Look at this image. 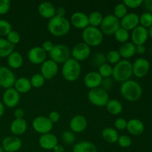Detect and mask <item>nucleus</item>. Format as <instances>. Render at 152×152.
<instances>
[{
    "instance_id": "obj_1",
    "label": "nucleus",
    "mask_w": 152,
    "mask_h": 152,
    "mask_svg": "<svg viewBox=\"0 0 152 152\" xmlns=\"http://www.w3.org/2000/svg\"><path fill=\"white\" fill-rule=\"evenodd\" d=\"M70 21L65 17L54 16L48 20L47 28L50 34L56 37H62L69 33L71 30Z\"/></svg>"
},
{
    "instance_id": "obj_2",
    "label": "nucleus",
    "mask_w": 152,
    "mask_h": 152,
    "mask_svg": "<svg viewBox=\"0 0 152 152\" xmlns=\"http://www.w3.org/2000/svg\"><path fill=\"white\" fill-rule=\"evenodd\" d=\"M120 91L122 96L129 102L139 100L142 94V89L140 85L132 80H129L122 83Z\"/></svg>"
},
{
    "instance_id": "obj_3",
    "label": "nucleus",
    "mask_w": 152,
    "mask_h": 152,
    "mask_svg": "<svg viewBox=\"0 0 152 152\" xmlns=\"http://www.w3.org/2000/svg\"><path fill=\"white\" fill-rule=\"evenodd\" d=\"M132 74V63L128 59H121L113 67V79L118 83H123L130 80Z\"/></svg>"
},
{
    "instance_id": "obj_4",
    "label": "nucleus",
    "mask_w": 152,
    "mask_h": 152,
    "mask_svg": "<svg viewBox=\"0 0 152 152\" xmlns=\"http://www.w3.org/2000/svg\"><path fill=\"white\" fill-rule=\"evenodd\" d=\"M81 71L82 68L80 62L73 58H70L62 64L61 72L62 77L66 81L74 82L79 79L81 74Z\"/></svg>"
},
{
    "instance_id": "obj_5",
    "label": "nucleus",
    "mask_w": 152,
    "mask_h": 152,
    "mask_svg": "<svg viewBox=\"0 0 152 152\" xmlns=\"http://www.w3.org/2000/svg\"><path fill=\"white\" fill-rule=\"evenodd\" d=\"M103 34L99 28L88 26L82 33L83 42L90 47H96L102 44L103 41Z\"/></svg>"
},
{
    "instance_id": "obj_6",
    "label": "nucleus",
    "mask_w": 152,
    "mask_h": 152,
    "mask_svg": "<svg viewBox=\"0 0 152 152\" xmlns=\"http://www.w3.org/2000/svg\"><path fill=\"white\" fill-rule=\"evenodd\" d=\"M88 99L92 105L97 107H104L109 100L108 91L101 87L90 89L88 93Z\"/></svg>"
},
{
    "instance_id": "obj_7",
    "label": "nucleus",
    "mask_w": 152,
    "mask_h": 152,
    "mask_svg": "<svg viewBox=\"0 0 152 152\" xmlns=\"http://www.w3.org/2000/svg\"><path fill=\"white\" fill-rule=\"evenodd\" d=\"M100 28L103 35L111 36L120 28V20L113 14H107L103 16Z\"/></svg>"
},
{
    "instance_id": "obj_8",
    "label": "nucleus",
    "mask_w": 152,
    "mask_h": 152,
    "mask_svg": "<svg viewBox=\"0 0 152 152\" xmlns=\"http://www.w3.org/2000/svg\"><path fill=\"white\" fill-rule=\"evenodd\" d=\"M49 56L50 59L56 63L63 64L71 58V50L69 48L65 45H54L51 51L49 53Z\"/></svg>"
},
{
    "instance_id": "obj_9",
    "label": "nucleus",
    "mask_w": 152,
    "mask_h": 152,
    "mask_svg": "<svg viewBox=\"0 0 152 152\" xmlns=\"http://www.w3.org/2000/svg\"><path fill=\"white\" fill-rule=\"evenodd\" d=\"M32 127L37 133L42 135L50 133L53 129V124L50 121L48 117L38 116L33 120Z\"/></svg>"
},
{
    "instance_id": "obj_10",
    "label": "nucleus",
    "mask_w": 152,
    "mask_h": 152,
    "mask_svg": "<svg viewBox=\"0 0 152 152\" xmlns=\"http://www.w3.org/2000/svg\"><path fill=\"white\" fill-rule=\"evenodd\" d=\"M16 80V75L10 68L5 66L0 67V87L5 90L13 88Z\"/></svg>"
},
{
    "instance_id": "obj_11",
    "label": "nucleus",
    "mask_w": 152,
    "mask_h": 152,
    "mask_svg": "<svg viewBox=\"0 0 152 152\" xmlns=\"http://www.w3.org/2000/svg\"><path fill=\"white\" fill-rule=\"evenodd\" d=\"M91 53V47L83 42L76 44L71 51L73 59L78 61L79 62L86 60L90 56Z\"/></svg>"
},
{
    "instance_id": "obj_12",
    "label": "nucleus",
    "mask_w": 152,
    "mask_h": 152,
    "mask_svg": "<svg viewBox=\"0 0 152 152\" xmlns=\"http://www.w3.org/2000/svg\"><path fill=\"white\" fill-rule=\"evenodd\" d=\"M20 101V94L14 88L6 89L2 95V102L4 106L13 108L17 106Z\"/></svg>"
},
{
    "instance_id": "obj_13",
    "label": "nucleus",
    "mask_w": 152,
    "mask_h": 152,
    "mask_svg": "<svg viewBox=\"0 0 152 152\" xmlns=\"http://www.w3.org/2000/svg\"><path fill=\"white\" fill-rule=\"evenodd\" d=\"M59 71V65L51 59H46L41 65L40 74L43 76L45 80H52L56 77Z\"/></svg>"
},
{
    "instance_id": "obj_14",
    "label": "nucleus",
    "mask_w": 152,
    "mask_h": 152,
    "mask_svg": "<svg viewBox=\"0 0 152 152\" xmlns=\"http://www.w3.org/2000/svg\"><path fill=\"white\" fill-rule=\"evenodd\" d=\"M150 69V62L145 58H138L132 64L133 74L138 78H142L148 74Z\"/></svg>"
},
{
    "instance_id": "obj_15",
    "label": "nucleus",
    "mask_w": 152,
    "mask_h": 152,
    "mask_svg": "<svg viewBox=\"0 0 152 152\" xmlns=\"http://www.w3.org/2000/svg\"><path fill=\"white\" fill-rule=\"evenodd\" d=\"M28 58L34 65H42L47 59V53L40 46H35L28 52Z\"/></svg>"
},
{
    "instance_id": "obj_16",
    "label": "nucleus",
    "mask_w": 152,
    "mask_h": 152,
    "mask_svg": "<svg viewBox=\"0 0 152 152\" xmlns=\"http://www.w3.org/2000/svg\"><path fill=\"white\" fill-rule=\"evenodd\" d=\"M22 146V140L16 136H8L3 139L1 148L4 152H16Z\"/></svg>"
},
{
    "instance_id": "obj_17",
    "label": "nucleus",
    "mask_w": 152,
    "mask_h": 152,
    "mask_svg": "<svg viewBox=\"0 0 152 152\" xmlns=\"http://www.w3.org/2000/svg\"><path fill=\"white\" fill-rule=\"evenodd\" d=\"M131 37H132V42L135 45H144L148 39V29L139 25L134 29L132 30Z\"/></svg>"
},
{
    "instance_id": "obj_18",
    "label": "nucleus",
    "mask_w": 152,
    "mask_h": 152,
    "mask_svg": "<svg viewBox=\"0 0 152 152\" xmlns=\"http://www.w3.org/2000/svg\"><path fill=\"white\" fill-rule=\"evenodd\" d=\"M70 23L77 29L84 30L89 26L88 16L82 11L74 12L71 16Z\"/></svg>"
},
{
    "instance_id": "obj_19",
    "label": "nucleus",
    "mask_w": 152,
    "mask_h": 152,
    "mask_svg": "<svg viewBox=\"0 0 152 152\" xmlns=\"http://www.w3.org/2000/svg\"><path fill=\"white\" fill-rule=\"evenodd\" d=\"M58 144L57 137L51 132L42 134L39 138V145L42 149L50 151Z\"/></svg>"
},
{
    "instance_id": "obj_20",
    "label": "nucleus",
    "mask_w": 152,
    "mask_h": 152,
    "mask_svg": "<svg viewBox=\"0 0 152 152\" xmlns=\"http://www.w3.org/2000/svg\"><path fill=\"white\" fill-rule=\"evenodd\" d=\"M102 79L98 71H90L86 74L83 82L88 88L93 89L101 87Z\"/></svg>"
},
{
    "instance_id": "obj_21",
    "label": "nucleus",
    "mask_w": 152,
    "mask_h": 152,
    "mask_svg": "<svg viewBox=\"0 0 152 152\" xmlns=\"http://www.w3.org/2000/svg\"><path fill=\"white\" fill-rule=\"evenodd\" d=\"M140 24V16L135 13H128L120 19V27L126 31H132Z\"/></svg>"
},
{
    "instance_id": "obj_22",
    "label": "nucleus",
    "mask_w": 152,
    "mask_h": 152,
    "mask_svg": "<svg viewBox=\"0 0 152 152\" xmlns=\"http://www.w3.org/2000/svg\"><path fill=\"white\" fill-rule=\"evenodd\" d=\"M88 126L87 119L83 115H76L70 121V129L74 134H80L84 132Z\"/></svg>"
},
{
    "instance_id": "obj_23",
    "label": "nucleus",
    "mask_w": 152,
    "mask_h": 152,
    "mask_svg": "<svg viewBox=\"0 0 152 152\" xmlns=\"http://www.w3.org/2000/svg\"><path fill=\"white\" fill-rule=\"evenodd\" d=\"M56 7L50 1H43L38 6V13L44 19H50L56 16Z\"/></svg>"
},
{
    "instance_id": "obj_24",
    "label": "nucleus",
    "mask_w": 152,
    "mask_h": 152,
    "mask_svg": "<svg viewBox=\"0 0 152 152\" xmlns=\"http://www.w3.org/2000/svg\"><path fill=\"white\" fill-rule=\"evenodd\" d=\"M126 129L131 134L139 136L143 133L145 126H144V123L139 119L133 118L127 122Z\"/></svg>"
},
{
    "instance_id": "obj_25",
    "label": "nucleus",
    "mask_w": 152,
    "mask_h": 152,
    "mask_svg": "<svg viewBox=\"0 0 152 152\" xmlns=\"http://www.w3.org/2000/svg\"><path fill=\"white\" fill-rule=\"evenodd\" d=\"M28 123L25 119H15L10 126L11 133L15 136H20L26 132Z\"/></svg>"
},
{
    "instance_id": "obj_26",
    "label": "nucleus",
    "mask_w": 152,
    "mask_h": 152,
    "mask_svg": "<svg viewBox=\"0 0 152 152\" xmlns=\"http://www.w3.org/2000/svg\"><path fill=\"white\" fill-rule=\"evenodd\" d=\"M118 51L121 56V58L128 59L134 56L136 53V45L132 42H127L120 45Z\"/></svg>"
},
{
    "instance_id": "obj_27",
    "label": "nucleus",
    "mask_w": 152,
    "mask_h": 152,
    "mask_svg": "<svg viewBox=\"0 0 152 152\" xmlns=\"http://www.w3.org/2000/svg\"><path fill=\"white\" fill-rule=\"evenodd\" d=\"M24 62L22 55L18 51H13L7 56V65L12 69H19Z\"/></svg>"
},
{
    "instance_id": "obj_28",
    "label": "nucleus",
    "mask_w": 152,
    "mask_h": 152,
    "mask_svg": "<svg viewBox=\"0 0 152 152\" xmlns=\"http://www.w3.org/2000/svg\"><path fill=\"white\" fill-rule=\"evenodd\" d=\"M72 152H97V148L93 142L83 140L74 145Z\"/></svg>"
},
{
    "instance_id": "obj_29",
    "label": "nucleus",
    "mask_w": 152,
    "mask_h": 152,
    "mask_svg": "<svg viewBox=\"0 0 152 152\" xmlns=\"http://www.w3.org/2000/svg\"><path fill=\"white\" fill-rule=\"evenodd\" d=\"M13 88L19 94H26L31 90L32 86H31L29 79L26 77H20L19 79H16Z\"/></svg>"
},
{
    "instance_id": "obj_30",
    "label": "nucleus",
    "mask_w": 152,
    "mask_h": 152,
    "mask_svg": "<svg viewBox=\"0 0 152 152\" xmlns=\"http://www.w3.org/2000/svg\"><path fill=\"white\" fill-rule=\"evenodd\" d=\"M119 133L115 129L111 127H106L102 131V137L105 142L108 143H115L119 138Z\"/></svg>"
},
{
    "instance_id": "obj_31",
    "label": "nucleus",
    "mask_w": 152,
    "mask_h": 152,
    "mask_svg": "<svg viewBox=\"0 0 152 152\" xmlns=\"http://www.w3.org/2000/svg\"><path fill=\"white\" fill-rule=\"evenodd\" d=\"M105 107H106V109L108 111V113L111 114V115L114 116L120 114L123 110V104L116 99H109Z\"/></svg>"
},
{
    "instance_id": "obj_32",
    "label": "nucleus",
    "mask_w": 152,
    "mask_h": 152,
    "mask_svg": "<svg viewBox=\"0 0 152 152\" xmlns=\"http://www.w3.org/2000/svg\"><path fill=\"white\" fill-rule=\"evenodd\" d=\"M14 48L15 45L9 42L7 39L0 37V57H7L14 51Z\"/></svg>"
},
{
    "instance_id": "obj_33",
    "label": "nucleus",
    "mask_w": 152,
    "mask_h": 152,
    "mask_svg": "<svg viewBox=\"0 0 152 152\" xmlns=\"http://www.w3.org/2000/svg\"><path fill=\"white\" fill-rule=\"evenodd\" d=\"M103 16L99 11H93L88 15V23L90 26L98 28L102 22Z\"/></svg>"
},
{
    "instance_id": "obj_34",
    "label": "nucleus",
    "mask_w": 152,
    "mask_h": 152,
    "mask_svg": "<svg viewBox=\"0 0 152 152\" xmlns=\"http://www.w3.org/2000/svg\"><path fill=\"white\" fill-rule=\"evenodd\" d=\"M114 36L115 39L117 40V42H119L120 43H122V44L129 42V38H130L129 31H126V30L121 28V27L116 31L115 34H114Z\"/></svg>"
},
{
    "instance_id": "obj_35",
    "label": "nucleus",
    "mask_w": 152,
    "mask_h": 152,
    "mask_svg": "<svg viewBox=\"0 0 152 152\" xmlns=\"http://www.w3.org/2000/svg\"><path fill=\"white\" fill-rule=\"evenodd\" d=\"M106 55L102 52H96L94 54L93 57H92L91 62L95 67H99L102 65L103 64L106 63Z\"/></svg>"
},
{
    "instance_id": "obj_36",
    "label": "nucleus",
    "mask_w": 152,
    "mask_h": 152,
    "mask_svg": "<svg viewBox=\"0 0 152 152\" xmlns=\"http://www.w3.org/2000/svg\"><path fill=\"white\" fill-rule=\"evenodd\" d=\"M30 82H31L32 88H41L44 86L45 83V80L43 77V76L40 73H39V74H34L31 77V78L30 79Z\"/></svg>"
},
{
    "instance_id": "obj_37",
    "label": "nucleus",
    "mask_w": 152,
    "mask_h": 152,
    "mask_svg": "<svg viewBox=\"0 0 152 152\" xmlns=\"http://www.w3.org/2000/svg\"><path fill=\"white\" fill-rule=\"evenodd\" d=\"M127 13L128 8L127 7L123 4V2L119 3V4H117V5L114 7V13H113V15H114V16H116L117 19H120V20L122 18L124 17Z\"/></svg>"
},
{
    "instance_id": "obj_38",
    "label": "nucleus",
    "mask_w": 152,
    "mask_h": 152,
    "mask_svg": "<svg viewBox=\"0 0 152 152\" xmlns=\"http://www.w3.org/2000/svg\"><path fill=\"white\" fill-rule=\"evenodd\" d=\"M106 59L110 65H116L121 60V56L118 50H111L107 53Z\"/></svg>"
},
{
    "instance_id": "obj_39",
    "label": "nucleus",
    "mask_w": 152,
    "mask_h": 152,
    "mask_svg": "<svg viewBox=\"0 0 152 152\" xmlns=\"http://www.w3.org/2000/svg\"><path fill=\"white\" fill-rule=\"evenodd\" d=\"M61 139L62 142L66 145H72L76 141L75 134L71 131H64L61 134Z\"/></svg>"
},
{
    "instance_id": "obj_40",
    "label": "nucleus",
    "mask_w": 152,
    "mask_h": 152,
    "mask_svg": "<svg viewBox=\"0 0 152 152\" xmlns=\"http://www.w3.org/2000/svg\"><path fill=\"white\" fill-rule=\"evenodd\" d=\"M98 73L101 75L102 78H108L112 76L113 67L109 63H105L99 68Z\"/></svg>"
},
{
    "instance_id": "obj_41",
    "label": "nucleus",
    "mask_w": 152,
    "mask_h": 152,
    "mask_svg": "<svg viewBox=\"0 0 152 152\" xmlns=\"http://www.w3.org/2000/svg\"><path fill=\"white\" fill-rule=\"evenodd\" d=\"M11 31V24L5 19H0V37H7Z\"/></svg>"
},
{
    "instance_id": "obj_42",
    "label": "nucleus",
    "mask_w": 152,
    "mask_h": 152,
    "mask_svg": "<svg viewBox=\"0 0 152 152\" xmlns=\"http://www.w3.org/2000/svg\"><path fill=\"white\" fill-rule=\"evenodd\" d=\"M140 24L141 26L144 28H150L152 25V14L150 13H142L140 16Z\"/></svg>"
},
{
    "instance_id": "obj_43",
    "label": "nucleus",
    "mask_w": 152,
    "mask_h": 152,
    "mask_svg": "<svg viewBox=\"0 0 152 152\" xmlns=\"http://www.w3.org/2000/svg\"><path fill=\"white\" fill-rule=\"evenodd\" d=\"M117 142L121 148H129V147H130L131 145H132V138L129 136H128V135L123 134L119 136V138L118 140H117Z\"/></svg>"
},
{
    "instance_id": "obj_44",
    "label": "nucleus",
    "mask_w": 152,
    "mask_h": 152,
    "mask_svg": "<svg viewBox=\"0 0 152 152\" xmlns=\"http://www.w3.org/2000/svg\"><path fill=\"white\" fill-rule=\"evenodd\" d=\"M7 40L10 43H11L13 45H16V44L19 43L21 40L20 34L16 31H13L12 30L7 36Z\"/></svg>"
},
{
    "instance_id": "obj_45",
    "label": "nucleus",
    "mask_w": 152,
    "mask_h": 152,
    "mask_svg": "<svg viewBox=\"0 0 152 152\" xmlns=\"http://www.w3.org/2000/svg\"><path fill=\"white\" fill-rule=\"evenodd\" d=\"M127 120L123 117H119V118L116 119L114 123V129L117 131L125 130L126 129V126H127Z\"/></svg>"
},
{
    "instance_id": "obj_46",
    "label": "nucleus",
    "mask_w": 152,
    "mask_h": 152,
    "mask_svg": "<svg viewBox=\"0 0 152 152\" xmlns=\"http://www.w3.org/2000/svg\"><path fill=\"white\" fill-rule=\"evenodd\" d=\"M123 4L127 7V8H137L141 6L143 3V0H124Z\"/></svg>"
},
{
    "instance_id": "obj_47",
    "label": "nucleus",
    "mask_w": 152,
    "mask_h": 152,
    "mask_svg": "<svg viewBox=\"0 0 152 152\" xmlns=\"http://www.w3.org/2000/svg\"><path fill=\"white\" fill-rule=\"evenodd\" d=\"M10 9V1L9 0H0V15L8 13Z\"/></svg>"
},
{
    "instance_id": "obj_48",
    "label": "nucleus",
    "mask_w": 152,
    "mask_h": 152,
    "mask_svg": "<svg viewBox=\"0 0 152 152\" xmlns=\"http://www.w3.org/2000/svg\"><path fill=\"white\" fill-rule=\"evenodd\" d=\"M113 86H114V82H113L112 79H111V77H108V78H103L102 79V88H103L104 90H105L106 91L111 90Z\"/></svg>"
},
{
    "instance_id": "obj_49",
    "label": "nucleus",
    "mask_w": 152,
    "mask_h": 152,
    "mask_svg": "<svg viewBox=\"0 0 152 152\" xmlns=\"http://www.w3.org/2000/svg\"><path fill=\"white\" fill-rule=\"evenodd\" d=\"M48 118L53 124V123H56L59 121V120H60V114H59V113L58 111H52L51 112H50Z\"/></svg>"
},
{
    "instance_id": "obj_50",
    "label": "nucleus",
    "mask_w": 152,
    "mask_h": 152,
    "mask_svg": "<svg viewBox=\"0 0 152 152\" xmlns=\"http://www.w3.org/2000/svg\"><path fill=\"white\" fill-rule=\"evenodd\" d=\"M53 46H54V45H53V43L50 40H46V41L43 42L41 47L46 52V53H49L50 51H51L52 49H53Z\"/></svg>"
},
{
    "instance_id": "obj_51",
    "label": "nucleus",
    "mask_w": 152,
    "mask_h": 152,
    "mask_svg": "<svg viewBox=\"0 0 152 152\" xmlns=\"http://www.w3.org/2000/svg\"><path fill=\"white\" fill-rule=\"evenodd\" d=\"M142 4L147 13H150L152 14V0H145L143 1Z\"/></svg>"
},
{
    "instance_id": "obj_52",
    "label": "nucleus",
    "mask_w": 152,
    "mask_h": 152,
    "mask_svg": "<svg viewBox=\"0 0 152 152\" xmlns=\"http://www.w3.org/2000/svg\"><path fill=\"white\" fill-rule=\"evenodd\" d=\"M14 115L15 119H23L24 115H25V112H24V110L22 108H16L14 111Z\"/></svg>"
},
{
    "instance_id": "obj_53",
    "label": "nucleus",
    "mask_w": 152,
    "mask_h": 152,
    "mask_svg": "<svg viewBox=\"0 0 152 152\" xmlns=\"http://www.w3.org/2000/svg\"><path fill=\"white\" fill-rule=\"evenodd\" d=\"M66 14V10L63 7H59L56 10V16H61V17H65Z\"/></svg>"
},
{
    "instance_id": "obj_54",
    "label": "nucleus",
    "mask_w": 152,
    "mask_h": 152,
    "mask_svg": "<svg viewBox=\"0 0 152 152\" xmlns=\"http://www.w3.org/2000/svg\"><path fill=\"white\" fill-rule=\"evenodd\" d=\"M146 50L145 45H136V53L138 54H143Z\"/></svg>"
},
{
    "instance_id": "obj_55",
    "label": "nucleus",
    "mask_w": 152,
    "mask_h": 152,
    "mask_svg": "<svg viewBox=\"0 0 152 152\" xmlns=\"http://www.w3.org/2000/svg\"><path fill=\"white\" fill-rule=\"evenodd\" d=\"M53 152H65V148L62 145L58 143L53 149Z\"/></svg>"
},
{
    "instance_id": "obj_56",
    "label": "nucleus",
    "mask_w": 152,
    "mask_h": 152,
    "mask_svg": "<svg viewBox=\"0 0 152 152\" xmlns=\"http://www.w3.org/2000/svg\"><path fill=\"white\" fill-rule=\"evenodd\" d=\"M4 111H5V109H4V104H3L2 102L0 101V117H2L3 114H4Z\"/></svg>"
},
{
    "instance_id": "obj_57",
    "label": "nucleus",
    "mask_w": 152,
    "mask_h": 152,
    "mask_svg": "<svg viewBox=\"0 0 152 152\" xmlns=\"http://www.w3.org/2000/svg\"><path fill=\"white\" fill-rule=\"evenodd\" d=\"M148 36H150V37L152 38V25L150 27L149 29L148 30Z\"/></svg>"
},
{
    "instance_id": "obj_58",
    "label": "nucleus",
    "mask_w": 152,
    "mask_h": 152,
    "mask_svg": "<svg viewBox=\"0 0 152 152\" xmlns=\"http://www.w3.org/2000/svg\"><path fill=\"white\" fill-rule=\"evenodd\" d=\"M0 152H4V150H3V148H1V146H0Z\"/></svg>"
},
{
    "instance_id": "obj_59",
    "label": "nucleus",
    "mask_w": 152,
    "mask_h": 152,
    "mask_svg": "<svg viewBox=\"0 0 152 152\" xmlns=\"http://www.w3.org/2000/svg\"><path fill=\"white\" fill-rule=\"evenodd\" d=\"M48 152H50V151H48Z\"/></svg>"
}]
</instances>
